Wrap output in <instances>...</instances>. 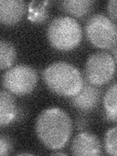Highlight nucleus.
<instances>
[{"label":"nucleus","instance_id":"1","mask_svg":"<svg viewBox=\"0 0 117 156\" xmlns=\"http://www.w3.org/2000/svg\"><path fill=\"white\" fill-rule=\"evenodd\" d=\"M73 124L71 118L60 107H49L38 115L35 132L39 140L52 150L63 148L70 140Z\"/></svg>","mask_w":117,"mask_h":156},{"label":"nucleus","instance_id":"2","mask_svg":"<svg viewBox=\"0 0 117 156\" xmlns=\"http://www.w3.org/2000/svg\"><path fill=\"white\" fill-rule=\"evenodd\" d=\"M45 85L54 94L72 98L79 93L84 84V77L74 66L66 62H56L42 72Z\"/></svg>","mask_w":117,"mask_h":156},{"label":"nucleus","instance_id":"3","mask_svg":"<svg viewBox=\"0 0 117 156\" xmlns=\"http://www.w3.org/2000/svg\"><path fill=\"white\" fill-rule=\"evenodd\" d=\"M83 31L80 23L71 17H57L52 20L47 29L51 46L58 51H71L80 44Z\"/></svg>","mask_w":117,"mask_h":156},{"label":"nucleus","instance_id":"4","mask_svg":"<svg viewBox=\"0 0 117 156\" xmlns=\"http://www.w3.org/2000/svg\"><path fill=\"white\" fill-rule=\"evenodd\" d=\"M89 42L101 50H111L117 46V24L105 14H95L85 24Z\"/></svg>","mask_w":117,"mask_h":156},{"label":"nucleus","instance_id":"5","mask_svg":"<svg viewBox=\"0 0 117 156\" xmlns=\"http://www.w3.org/2000/svg\"><path fill=\"white\" fill-rule=\"evenodd\" d=\"M38 81L37 71L26 65L10 67L2 76V85L5 90L15 96H27L34 90Z\"/></svg>","mask_w":117,"mask_h":156},{"label":"nucleus","instance_id":"6","mask_svg":"<svg viewBox=\"0 0 117 156\" xmlns=\"http://www.w3.org/2000/svg\"><path fill=\"white\" fill-rule=\"evenodd\" d=\"M116 63L107 52H96L88 58L84 67V79L95 86L107 84L113 78Z\"/></svg>","mask_w":117,"mask_h":156},{"label":"nucleus","instance_id":"7","mask_svg":"<svg viewBox=\"0 0 117 156\" xmlns=\"http://www.w3.org/2000/svg\"><path fill=\"white\" fill-rule=\"evenodd\" d=\"M101 91L98 86H95L84 79V84L81 91L74 97L70 98V102L73 107L82 112H90L94 110L101 101Z\"/></svg>","mask_w":117,"mask_h":156},{"label":"nucleus","instance_id":"8","mask_svg":"<svg viewBox=\"0 0 117 156\" xmlns=\"http://www.w3.org/2000/svg\"><path fill=\"white\" fill-rule=\"evenodd\" d=\"M71 153L77 156H98L101 154V145L100 140L89 132H81L73 139Z\"/></svg>","mask_w":117,"mask_h":156},{"label":"nucleus","instance_id":"9","mask_svg":"<svg viewBox=\"0 0 117 156\" xmlns=\"http://www.w3.org/2000/svg\"><path fill=\"white\" fill-rule=\"evenodd\" d=\"M27 9V4L23 0H1L0 22L4 26H15L23 19Z\"/></svg>","mask_w":117,"mask_h":156},{"label":"nucleus","instance_id":"10","mask_svg":"<svg viewBox=\"0 0 117 156\" xmlns=\"http://www.w3.org/2000/svg\"><path fill=\"white\" fill-rule=\"evenodd\" d=\"M19 108L16 105L14 97L7 90L0 92V126L4 128L10 125L18 117Z\"/></svg>","mask_w":117,"mask_h":156},{"label":"nucleus","instance_id":"11","mask_svg":"<svg viewBox=\"0 0 117 156\" xmlns=\"http://www.w3.org/2000/svg\"><path fill=\"white\" fill-rule=\"evenodd\" d=\"M94 4L95 2L92 0H66L58 3L62 11L75 18L87 16L93 10Z\"/></svg>","mask_w":117,"mask_h":156},{"label":"nucleus","instance_id":"12","mask_svg":"<svg viewBox=\"0 0 117 156\" xmlns=\"http://www.w3.org/2000/svg\"><path fill=\"white\" fill-rule=\"evenodd\" d=\"M104 108L106 118L117 122V82L112 84L104 97Z\"/></svg>","mask_w":117,"mask_h":156},{"label":"nucleus","instance_id":"13","mask_svg":"<svg viewBox=\"0 0 117 156\" xmlns=\"http://www.w3.org/2000/svg\"><path fill=\"white\" fill-rule=\"evenodd\" d=\"M17 58L16 48L11 42L1 39L0 41V67L1 69H8Z\"/></svg>","mask_w":117,"mask_h":156},{"label":"nucleus","instance_id":"14","mask_svg":"<svg viewBox=\"0 0 117 156\" xmlns=\"http://www.w3.org/2000/svg\"><path fill=\"white\" fill-rule=\"evenodd\" d=\"M49 5V1L38 2L32 1L28 4V20L33 23H44L49 18V13L47 6Z\"/></svg>","mask_w":117,"mask_h":156},{"label":"nucleus","instance_id":"15","mask_svg":"<svg viewBox=\"0 0 117 156\" xmlns=\"http://www.w3.org/2000/svg\"><path fill=\"white\" fill-rule=\"evenodd\" d=\"M105 149L108 155L117 156V127L107 130L105 136Z\"/></svg>","mask_w":117,"mask_h":156},{"label":"nucleus","instance_id":"16","mask_svg":"<svg viewBox=\"0 0 117 156\" xmlns=\"http://www.w3.org/2000/svg\"><path fill=\"white\" fill-rule=\"evenodd\" d=\"M12 149H13L12 141L10 140V139L7 136L1 135V136H0V155L5 156L7 154H10Z\"/></svg>","mask_w":117,"mask_h":156},{"label":"nucleus","instance_id":"17","mask_svg":"<svg viewBox=\"0 0 117 156\" xmlns=\"http://www.w3.org/2000/svg\"><path fill=\"white\" fill-rule=\"evenodd\" d=\"M106 10L112 21H117V0H110L107 2Z\"/></svg>","mask_w":117,"mask_h":156},{"label":"nucleus","instance_id":"18","mask_svg":"<svg viewBox=\"0 0 117 156\" xmlns=\"http://www.w3.org/2000/svg\"><path fill=\"white\" fill-rule=\"evenodd\" d=\"M75 125L77 127V129L79 130H83L85 129L86 127L88 126V120L85 119L84 117H79V118H77L76 121H75Z\"/></svg>","mask_w":117,"mask_h":156},{"label":"nucleus","instance_id":"19","mask_svg":"<svg viewBox=\"0 0 117 156\" xmlns=\"http://www.w3.org/2000/svg\"><path fill=\"white\" fill-rule=\"evenodd\" d=\"M109 52H110V54H111V56L113 57L114 62H115L116 66H117V46L114 47V48H112L111 50H109Z\"/></svg>","mask_w":117,"mask_h":156},{"label":"nucleus","instance_id":"20","mask_svg":"<svg viewBox=\"0 0 117 156\" xmlns=\"http://www.w3.org/2000/svg\"><path fill=\"white\" fill-rule=\"evenodd\" d=\"M54 155H66V153H62V152H55Z\"/></svg>","mask_w":117,"mask_h":156}]
</instances>
